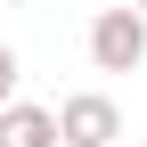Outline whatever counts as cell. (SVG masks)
<instances>
[{
    "mask_svg": "<svg viewBox=\"0 0 147 147\" xmlns=\"http://www.w3.org/2000/svg\"><path fill=\"white\" fill-rule=\"evenodd\" d=\"M90 65L98 74H139L147 65V16L139 8H98L90 16Z\"/></svg>",
    "mask_w": 147,
    "mask_h": 147,
    "instance_id": "cell-1",
    "label": "cell"
},
{
    "mask_svg": "<svg viewBox=\"0 0 147 147\" xmlns=\"http://www.w3.org/2000/svg\"><path fill=\"white\" fill-rule=\"evenodd\" d=\"M57 139H65V147H115V139H123L115 98H106V90H74V98L57 106Z\"/></svg>",
    "mask_w": 147,
    "mask_h": 147,
    "instance_id": "cell-2",
    "label": "cell"
},
{
    "mask_svg": "<svg viewBox=\"0 0 147 147\" xmlns=\"http://www.w3.org/2000/svg\"><path fill=\"white\" fill-rule=\"evenodd\" d=\"M0 147H57V106L8 98V106H0Z\"/></svg>",
    "mask_w": 147,
    "mask_h": 147,
    "instance_id": "cell-3",
    "label": "cell"
},
{
    "mask_svg": "<svg viewBox=\"0 0 147 147\" xmlns=\"http://www.w3.org/2000/svg\"><path fill=\"white\" fill-rule=\"evenodd\" d=\"M16 74H25V65H16V49H8V41H0V106H8V98H16Z\"/></svg>",
    "mask_w": 147,
    "mask_h": 147,
    "instance_id": "cell-4",
    "label": "cell"
},
{
    "mask_svg": "<svg viewBox=\"0 0 147 147\" xmlns=\"http://www.w3.org/2000/svg\"><path fill=\"white\" fill-rule=\"evenodd\" d=\"M131 8H139V16H147V0H131Z\"/></svg>",
    "mask_w": 147,
    "mask_h": 147,
    "instance_id": "cell-5",
    "label": "cell"
},
{
    "mask_svg": "<svg viewBox=\"0 0 147 147\" xmlns=\"http://www.w3.org/2000/svg\"><path fill=\"white\" fill-rule=\"evenodd\" d=\"M115 147H139V139H115Z\"/></svg>",
    "mask_w": 147,
    "mask_h": 147,
    "instance_id": "cell-6",
    "label": "cell"
},
{
    "mask_svg": "<svg viewBox=\"0 0 147 147\" xmlns=\"http://www.w3.org/2000/svg\"><path fill=\"white\" fill-rule=\"evenodd\" d=\"M57 147H65V139H57Z\"/></svg>",
    "mask_w": 147,
    "mask_h": 147,
    "instance_id": "cell-7",
    "label": "cell"
}]
</instances>
